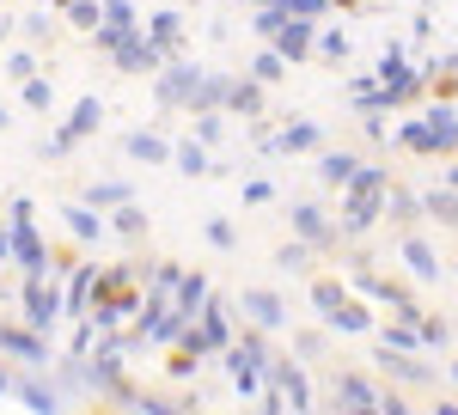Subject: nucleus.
Wrapping results in <instances>:
<instances>
[{
  "label": "nucleus",
  "instance_id": "1",
  "mask_svg": "<svg viewBox=\"0 0 458 415\" xmlns=\"http://www.w3.org/2000/svg\"><path fill=\"white\" fill-rule=\"evenodd\" d=\"M386 190H391V172H386V165H367V159H360V172L343 183V239L373 233V220L386 214Z\"/></svg>",
  "mask_w": 458,
  "mask_h": 415
},
{
  "label": "nucleus",
  "instance_id": "2",
  "mask_svg": "<svg viewBox=\"0 0 458 415\" xmlns=\"http://www.w3.org/2000/svg\"><path fill=\"white\" fill-rule=\"evenodd\" d=\"M110 55H116V68H123V73H159L165 62H172V55H165L153 37H141V31H129L116 49H110Z\"/></svg>",
  "mask_w": 458,
  "mask_h": 415
},
{
  "label": "nucleus",
  "instance_id": "3",
  "mask_svg": "<svg viewBox=\"0 0 458 415\" xmlns=\"http://www.w3.org/2000/svg\"><path fill=\"white\" fill-rule=\"evenodd\" d=\"M55 318H62L55 287H43V275H31V287H25V324H31L37 336H49V330H55Z\"/></svg>",
  "mask_w": 458,
  "mask_h": 415
},
{
  "label": "nucleus",
  "instance_id": "4",
  "mask_svg": "<svg viewBox=\"0 0 458 415\" xmlns=\"http://www.w3.org/2000/svg\"><path fill=\"white\" fill-rule=\"evenodd\" d=\"M239 306H245V318L257 324V330H282V324H287V306L269 293V287H245V300H239Z\"/></svg>",
  "mask_w": 458,
  "mask_h": 415
},
{
  "label": "nucleus",
  "instance_id": "5",
  "mask_svg": "<svg viewBox=\"0 0 458 415\" xmlns=\"http://www.w3.org/2000/svg\"><path fill=\"white\" fill-rule=\"evenodd\" d=\"M397 257H403V269L416 281H440V257H434V244H428L422 233H410V239L397 244Z\"/></svg>",
  "mask_w": 458,
  "mask_h": 415
},
{
  "label": "nucleus",
  "instance_id": "6",
  "mask_svg": "<svg viewBox=\"0 0 458 415\" xmlns=\"http://www.w3.org/2000/svg\"><path fill=\"white\" fill-rule=\"evenodd\" d=\"M269 43H276V55H282V62H306V55H312V19H287Z\"/></svg>",
  "mask_w": 458,
  "mask_h": 415
},
{
  "label": "nucleus",
  "instance_id": "7",
  "mask_svg": "<svg viewBox=\"0 0 458 415\" xmlns=\"http://www.w3.org/2000/svg\"><path fill=\"white\" fill-rule=\"evenodd\" d=\"M330 391H336V403H349V410H379V385L360 379V373H336Z\"/></svg>",
  "mask_w": 458,
  "mask_h": 415
},
{
  "label": "nucleus",
  "instance_id": "8",
  "mask_svg": "<svg viewBox=\"0 0 458 415\" xmlns=\"http://www.w3.org/2000/svg\"><path fill=\"white\" fill-rule=\"evenodd\" d=\"M422 123H428V135H434V153H458V110L446 98L434 104Z\"/></svg>",
  "mask_w": 458,
  "mask_h": 415
},
{
  "label": "nucleus",
  "instance_id": "9",
  "mask_svg": "<svg viewBox=\"0 0 458 415\" xmlns=\"http://www.w3.org/2000/svg\"><path fill=\"white\" fill-rule=\"evenodd\" d=\"M293 233L306 244H330L336 233H330V220H324V208L318 202H293Z\"/></svg>",
  "mask_w": 458,
  "mask_h": 415
},
{
  "label": "nucleus",
  "instance_id": "10",
  "mask_svg": "<svg viewBox=\"0 0 458 415\" xmlns=\"http://www.w3.org/2000/svg\"><path fill=\"white\" fill-rule=\"evenodd\" d=\"M422 220H440V226H453V233H458V190H453V183L422 190Z\"/></svg>",
  "mask_w": 458,
  "mask_h": 415
},
{
  "label": "nucleus",
  "instance_id": "11",
  "mask_svg": "<svg viewBox=\"0 0 458 415\" xmlns=\"http://www.w3.org/2000/svg\"><path fill=\"white\" fill-rule=\"evenodd\" d=\"M226 92H233V80H226V73H202V80H196V92H190V116H196V110H220Z\"/></svg>",
  "mask_w": 458,
  "mask_h": 415
},
{
  "label": "nucleus",
  "instance_id": "12",
  "mask_svg": "<svg viewBox=\"0 0 458 415\" xmlns=\"http://www.w3.org/2000/svg\"><path fill=\"white\" fill-rule=\"evenodd\" d=\"M379 373L397 385H428V367H416V360H403V348H379Z\"/></svg>",
  "mask_w": 458,
  "mask_h": 415
},
{
  "label": "nucleus",
  "instance_id": "13",
  "mask_svg": "<svg viewBox=\"0 0 458 415\" xmlns=\"http://www.w3.org/2000/svg\"><path fill=\"white\" fill-rule=\"evenodd\" d=\"M354 172H360V153H324L318 159V183H330V190H343Z\"/></svg>",
  "mask_w": 458,
  "mask_h": 415
},
{
  "label": "nucleus",
  "instance_id": "14",
  "mask_svg": "<svg viewBox=\"0 0 458 415\" xmlns=\"http://www.w3.org/2000/svg\"><path fill=\"white\" fill-rule=\"evenodd\" d=\"M226 110H233V116H263V86H257V80H233Z\"/></svg>",
  "mask_w": 458,
  "mask_h": 415
},
{
  "label": "nucleus",
  "instance_id": "15",
  "mask_svg": "<svg viewBox=\"0 0 458 415\" xmlns=\"http://www.w3.org/2000/svg\"><path fill=\"white\" fill-rule=\"evenodd\" d=\"M0 348H6V354H19L25 367H49V348L37 343V336H19V330H0Z\"/></svg>",
  "mask_w": 458,
  "mask_h": 415
},
{
  "label": "nucleus",
  "instance_id": "16",
  "mask_svg": "<svg viewBox=\"0 0 458 415\" xmlns=\"http://www.w3.org/2000/svg\"><path fill=\"white\" fill-rule=\"evenodd\" d=\"M165 68H172V62H165ZM196 80H202L196 68H172L165 80H159V98H165V104H190V92H196Z\"/></svg>",
  "mask_w": 458,
  "mask_h": 415
},
{
  "label": "nucleus",
  "instance_id": "17",
  "mask_svg": "<svg viewBox=\"0 0 458 415\" xmlns=\"http://www.w3.org/2000/svg\"><path fill=\"white\" fill-rule=\"evenodd\" d=\"M147 37H153V43H159V49L172 55L177 37H183V13H153V19H147Z\"/></svg>",
  "mask_w": 458,
  "mask_h": 415
},
{
  "label": "nucleus",
  "instance_id": "18",
  "mask_svg": "<svg viewBox=\"0 0 458 415\" xmlns=\"http://www.w3.org/2000/svg\"><path fill=\"white\" fill-rule=\"evenodd\" d=\"M62 214H68V226H73V239H80V244H98V239H105V220L92 214V202H86V208H62Z\"/></svg>",
  "mask_w": 458,
  "mask_h": 415
},
{
  "label": "nucleus",
  "instance_id": "19",
  "mask_svg": "<svg viewBox=\"0 0 458 415\" xmlns=\"http://www.w3.org/2000/svg\"><path fill=\"white\" fill-rule=\"evenodd\" d=\"M202 306H208V275H183V281H177V311L196 318Z\"/></svg>",
  "mask_w": 458,
  "mask_h": 415
},
{
  "label": "nucleus",
  "instance_id": "20",
  "mask_svg": "<svg viewBox=\"0 0 458 415\" xmlns=\"http://www.w3.org/2000/svg\"><path fill=\"white\" fill-rule=\"evenodd\" d=\"M123 147H129V159H147V165H165V159H172V147H165L159 135H147V129H141V135H129Z\"/></svg>",
  "mask_w": 458,
  "mask_h": 415
},
{
  "label": "nucleus",
  "instance_id": "21",
  "mask_svg": "<svg viewBox=\"0 0 458 415\" xmlns=\"http://www.w3.org/2000/svg\"><path fill=\"white\" fill-rule=\"evenodd\" d=\"M386 214L397 220V226H410V220H422V196H410V190L391 183V190H386Z\"/></svg>",
  "mask_w": 458,
  "mask_h": 415
},
{
  "label": "nucleus",
  "instance_id": "22",
  "mask_svg": "<svg viewBox=\"0 0 458 415\" xmlns=\"http://www.w3.org/2000/svg\"><path fill=\"white\" fill-rule=\"evenodd\" d=\"M318 140H324V135H318V123H293V129H287L282 140H269V147H276V153H312Z\"/></svg>",
  "mask_w": 458,
  "mask_h": 415
},
{
  "label": "nucleus",
  "instance_id": "23",
  "mask_svg": "<svg viewBox=\"0 0 458 415\" xmlns=\"http://www.w3.org/2000/svg\"><path fill=\"white\" fill-rule=\"evenodd\" d=\"M324 324H330V330H373V311L360 306V300H343V311H330Z\"/></svg>",
  "mask_w": 458,
  "mask_h": 415
},
{
  "label": "nucleus",
  "instance_id": "24",
  "mask_svg": "<svg viewBox=\"0 0 458 415\" xmlns=\"http://www.w3.org/2000/svg\"><path fill=\"white\" fill-rule=\"evenodd\" d=\"M98 123H105V104H98V98H80V110H73V123H68V135L80 140V135H92Z\"/></svg>",
  "mask_w": 458,
  "mask_h": 415
},
{
  "label": "nucleus",
  "instance_id": "25",
  "mask_svg": "<svg viewBox=\"0 0 458 415\" xmlns=\"http://www.w3.org/2000/svg\"><path fill=\"white\" fill-rule=\"evenodd\" d=\"M172 159H177V172H183V177H208V172H214V165H208V153H202L196 140H183Z\"/></svg>",
  "mask_w": 458,
  "mask_h": 415
},
{
  "label": "nucleus",
  "instance_id": "26",
  "mask_svg": "<svg viewBox=\"0 0 458 415\" xmlns=\"http://www.w3.org/2000/svg\"><path fill=\"white\" fill-rule=\"evenodd\" d=\"M68 311H73V318H86V311H92V263L73 275V287H68Z\"/></svg>",
  "mask_w": 458,
  "mask_h": 415
},
{
  "label": "nucleus",
  "instance_id": "27",
  "mask_svg": "<svg viewBox=\"0 0 458 415\" xmlns=\"http://www.w3.org/2000/svg\"><path fill=\"white\" fill-rule=\"evenodd\" d=\"M250 73H257V86H276V80H282V73H287V62H282V55H276V43H269V49H263V55L250 62Z\"/></svg>",
  "mask_w": 458,
  "mask_h": 415
},
{
  "label": "nucleus",
  "instance_id": "28",
  "mask_svg": "<svg viewBox=\"0 0 458 415\" xmlns=\"http://www.w3.org/2000/svg\"><path fill=\"white\" fill-rule=\"evenodd\" d=\"M116 233H123V239H141V233H147V214L135 202H116Z\"/></svg>",
  "mask_w": 458,
  "mask_h": 415
},
{
  "label": "nucleus",
  "instance_id": "29",
  "mask_svg": "<svg viewBox=\"0 0 458 415\" xmlns=\"http://www.w3.org/2000/svg\"><path fill=\"white\" fill-rule=\"evenodd\" d=\"M343 300H349V293H343L336 281H312V306L324 311V318H330V311H343Z\"/></svg>",
  "mask_w": 458,
  "mask_h": 415
},
{
  "label": "nucleus",
  "instance_id": "30",
  "mask_svg": "<svg viewBox=\"0 0 458 415\" xmlns=\"http://www.w3.org/2000/svg\"><path fill=\"white\" fill-rule=\"evenodd\" d=\"M25 104H31V110H49V104H55V86H49L43 73H31V80H25Z\"/></svg>",
  "mask_w": 458,
  "mask_h": 415
},
{
  "label": "nucleus",
  "instance_id": "31",
  "mask_svg": "<svg viewBox=\"0 0 458 415\" xmlns=\"http://www.w3.org/2000/svg\"><path fill=\"white\" fill-rule=\"evenodd\" d=\"M397 140H403L410 153H434V135H428V123H403V129H397Z\"/></svg>",
  "mask_w": 458,
  "mask_h": 415
},
{
  "label": "nucleus",
  "instance_id": "32",
  "mask_svg": "<svg viewBox=\"0 0 458 415\" xmlns=\"http://www.w3.org/2000/svg\"><path fill=\"white\" fill-rule=\"evenodd\" d=\"M98 25H116V31H135V6L129 0H105V19Z\"/></svg>",
  "mask_w": 458,
  "mask_h": 415
},
{
  "label": "nucleus",
  "instance_id": "33",
  "mask_svg": "<svg viewBox=\"0 0 458 415\" xmlns=\"http://www.w3.org/2000/svg\"><path fill=\"white\" fill-rule=\"evenodd\" d=\"M13 391H19V397H25V403H31V410H62V397H55V391H43V385H13Z\"/></svg>",
  "mask_w": 458,
  "mask_h": 415
},
{
  "label": "nucleus",
  "instance_id": "34",
  "mask_svg": "<svg viewBox=\"0 0 458 415\" xmlns=\"http://www.w3.org/2000/svg\"><path fill=\"white\" fill-rule=\"evenodd\" d=\"M318 55H324V62H349V37L324 31V37H318Z\"/></svg>",
  "mask_w": 458,
  "mask_h": 415
},
{
  "label": "nucleus",
  "instance_id": "35",
  "mask_svg": "<svg viewBox=\"0 0 458 415\" xmlns=\"http://www.w3.org/2000/svg\"><path fill=\"white\" fill-rule=\"evenodd\" d=\"M250 25H257V37L269 43V37H276V31H282V25H287V13H282V6H263V13H257Z\"/></svg>",
  "mask_w": 458,
  "mask_h": 415
},
{
  "label": "nucleus",
  "instance_id": "36",
  "mask_svg": "<svg viewBox=\"0 0 458 415\" xmlns=\"http://www.w3.org/2000/svg\"><path fill=\"white\" fill-rule=\"evenodd\" d=\"M92 208H110V202H129V183H92Z\"/></svg>",
  "mask_w": 458,
  "mask_h": 415
},
{
  "label": "nucleus",
  "instance_id": "37",
  "mask_svg": "<svg viewBox=\"0 0 458 415\" xmlns=\"http://www.w3.org/2000/svg\"><path fill=\"white\" fill-rule=\"evenodd\" d=\"M31 73H37V55H31V49H19V55H6V80H19V86H25Z\"/></svg>",
  "mask_w": 458,
  "mask_h": 415
},
{
  "label": "nucleus",
  "instance_id": "38",
  "mask_svg": "<svg viewBox=\"0 0 458 415\" xmlns=\"http://www.w3.org/2000/svg\"><path fill=\"white\" fill-rule=\"evenodd\" d=\"M98 13H105V6H92V0H73V31H98Z\"/></svg>",
  "mask_w": 458,
  "mask_h": 415
},
{
  "label": "nucleus",
  "instance_id": "39",
  "mask_svg": "<svg viewBox=\"0 0 458 415\" xmlns=\"http://www.w3.org/2000/svg\"><path fill=\"white\" fill-rule=\"evenodd\" d=\"M208 244H214V250H233V244H239L233 220H208Z\"/></svg>",
  "mask_w": 458,
  "mask_h": 415
},
{
  "label": "nucleus",
  "instance_id": "40",
  "mask_svg": "<svg viewBox=\"0 0 458 415\" xmlns=\"http://www.w3.org/2000/svg\"><path fill=\"white\" fill-rule=\"evenodd\" d=\"M177 263H159V275H153V300H172V287H177Z\"/></svg>",
  "mask_w": 458,
  "mask_h": 415
},
{
  "label": "nucleus",
  "instance_id": "41",
  "mask_svg": "<svg viewBox=\"0 0 458 415\" xmlns=\"http://www.w3.org/2000/svg\"><path fill=\"white\" fill-rule=\"evenodd\" d=\"M276 263H282L287 275H300V269H306V244H282V250H276Z\"/></svg>",
  "mask_w": 458,
  "mask_h": 415
},
{
  "label": "nucleus",
  "instance_id": "42",
  "mask_svg": "<svg viewBox=\"0 0 458 415\" xmlns=\"http://www.w3.org/2000/svg\"><path fill=\"white\" fill-rule=\"evenodd\" d=\"M269 196H276V183H263V177H257V183H245V202H269Z\"/></svg>",
  "mask_w": 458,
  "mask_h": 415
},
{
  "label": "nucleus",
  "instance_id": "43",
  "mask_svg": "<svg viewBox=\"0 0 458 415\" xmlns=\"http://www.w3.org/2000/svg\"><path fill=\"white\" fill-rule=\"evenodd\" d=\"M6 257H13V233H0V263H6Z\"/></svg>",
  "mask_w": 458,
  "mask_h": 415
},
{
  "label": "nucleus",
  "instance_id": "44",
  "mask_svg": "<svg viewBox=\"0 0 458 415\" xmlns=\"http://www.w3.org/2000/svg\"><path fill=\"white\" fill-rule=\"evenodd\" d=\"M446 183H453V190H458V153H453V165H446Z\"/></svg>",
  "mask_w": 458,
  "mask_h": 415
},
{
  "label": "nucleus",
  "instance_id": "45",
  "mask_svg": "<svg viewBox=\"0 0 458 415\" xmlns=\"http://www.w3.org/2000/svg\"><path fill=\"white\" fill-rule=\"evenodd\" d=\"M6 391H13V379H6V367H0V397H6Z\"/></svg>",
  "mask_w": 458,
  "mask_h": 415
},
{
  "label": "nucleus",
  "instance_id": "46",
  "mask_svg": "<svg viewBox=\"0 0 458 415\" xmlns=\"http://www.w3.org/2000/svg\"><path fill=\"white\" fill-rule=\"evenodd\" d=\"M440 68H453V73H458V55H446V62H440Z\"/></svg>",
  "mask_w": 458,
  "mask_h": 415
},
{
  "label": "nucleus",
  "instance_id": "47",
  "mask_svg": "<svg viewBox=\"0 0 458 415\" xmlns=\"http://www.w3.org/2000/svg\"><path fill=\"white\" fill-rule=\"evenodd\" d=\"M6 123H13V116H6V104H0V129H6Z\"/></svg>",
  "mask_w": 458,
  "mask_h": 415
},
{
  "label": "nucleus",
  "instance_id": "48",
  "mask_svg": "<svg viewBox=\"0 0 458 415\" xmlns=\"http://www.w3.org/2000/svg\"><path fill=\"white\" fill-rule=\"evenodd\" d=\"M55 6H73V0H55Z\"/></svg>",
  "mask_w": 458,
  "mask_h": 415
},
{
  "label": "nucleus",
  "instance_id": "49",
  "mask_svg": "<svg viewBox=\"0 0 458 415\" xmlns=\"http://www.w3.org/2000/svg\"><path fill=\"white\" fill-rule=\"evenodd\" d=\"M453 379H458V360H453Z\"/></svg>",
  "mask_w": 458,
  "mask_h": 415
},
{
  "label": "nucleus",
  "instance_id": "50",
  "mask_svg": "<svg viewBox=\"0 0 458 415\" xmlns=\"http://www.w3.org/2000/svg\"><path fill=\"white\" fill-rule=\"evenodd\" d=\"M453 269H458V257H453Z\"/></svg>",
  "mask_w": 458,
  "mask_h": 415
},
{
  "label": "nucleus",
  "instance_id": "51",
  "mask_svg": "<svg viewBox=\"0 0 458 415\" xmlns=\"http://www.w3.org/2000/svg\"><path fill=\"white\" fill-rule=\"evenodd\" d=\"M183 6H190V0H183Z\"/></svg>",
  "mask_w": 458,
  "mask_h": 415
}]
</instances>
